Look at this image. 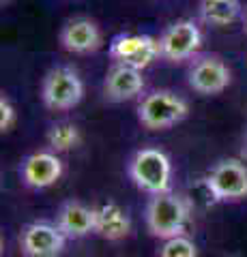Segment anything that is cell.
I'll return each instance as SVG.
<instances>
[{
  "instance_id": "1",
  "label": "cell",
  "mask_w": 247,
  "mask_h": 257,
  "mask_svg": "<svg viewBox=\"0 0 247 257\" xmlns=\"http://www.w3.org/2000/svg\"><path fill=\"white\" fill-rule=\"evenodd\" d=\"M146 227L155 238L170 240L177 236H185L189 225V204L179 193H159L153 195L146 204Z\"/></svg>"
},
{
  "instance_id": "6",
  "label": "cell",
  "mask_w": 247,
  "mask_h": 257,
  "mask_svg": "<svg viewBox=\"0 0 247 257\" xmlns=\"http://www.w3.org/2000/svg\"><path fill=\"white\" fill-rule=\"evenodd\" d=\"M67 236L56 223L33 221L20 234V251L24 257H60Z\"/></svg>"
},
{
  "instance_id": "7",
  "label": "cell",
  "mask_w": 247,
  "mask_h": 257,
  "mask_svg": "<svg viewBox=\"0 0 247 257\" xmlns=\"http://www.w3.org/2000/svg\"><path fill=\"white\" fill-rule=\"evenodd\" d=\"M110 56L118 64H127V67L142 71L161 56V52H159V39L150 35L123 32V35L114 37L112 43H110Z\"/></svg>"
},
{
  "instance_id": "5",
  "label": "cell",
  "mask_w": 247,
  "mask_h": 257,
  "mask_svg": "<svg viewBox=\"0 0 247 257\" xmlns=\"http://www.w3.org/2000/svg\"><path fill=\"white\" fill-rule=\"evenodd\" d=\"M204 187L213 202H241L247 197V165L238 159H224L206 174Z\"/></svg>"
},
{
  "instance_id": "11",
  "label": "cell",
  "mask_w": 247,
  "mask_h": 257,
  "mask_svg": "<svg viewBox=\"0 0 247 257\" xmlns=\"http://www.w3.org/2000/svg\"><path fill=\"white\" fill-rule=\"evenodd\" d=\"M144 90V77L142 71L127 67V64L114 62V67L108 71L106 82H103V94L112 103L131 101Z\"/></svg>"
},
{
  "instance_id": "3",
  "label": "cell",
  "mask_w": 247,
  "mask_h": 257,
  "mask_svg": "<svg viewBox=\"0 0 247 257\" xmlns=\"http://www.w3.org/2000/svg\"><path fill=\"white\" fill-rule=\"evenodd\" d=\"M84 96V82L77 71L67 64L54 67L41 82V101L47 109L67 111L73 109Z\"/></svg>"
},
{
  "instance_id": "15",
  "label": "cell",
  "mask_w": 247,
  "mask_h": 257,
  "mask_svg": "<svg viewBox=\"0 0 247 257\" xmlns=\"http://www.w3.org/2000/svg\"><path fill=\"white\" fill-rule=\"evenodd\" d=\"M241 15V3L238 0H202L200 18L209 26H228Z\"/></svg>"
},
{
  "instance_id": "21",
  "label": "cell",
  "mask_w": 247,
  "mask_h": 257,
  "mask_svg": "<svg viewBox=\"0 0 247 257\" xmlns=\"http://www.w3.org/2000/svg\"><path fill=\"white\" fill-rule=\"evenodd\" d=\"M5 3H9V0H3V5H5Z\"/></svg>"
},
{
  "instance_id": "18",
  "label": "cell",
  "mask_w": 247,
  "mask_h": 257,
  "mask_svg": "<svg viewBox=\"0 0 247 257\" xmlns=\"http://www.w3.org/2000/svg\"><path fill=\"white\" fill-rule=\"evenodd\" d=\"M18 122V111H15V105L11 103V99L7 94L0 96V131L7 133L11 131Z\"/></svg>"
},
{
  "instance_id": "13",
  "label": "cell",
  "mask_w": 247,
  "mask_h": 257,
  "mask_svg": "<svg viewBox=\"0 0 247 257\" xmlns=\"http://www.w3.org/2000/svg\"><path fill=\"white\" fill-rule=\"evenodd\" d=\"M56 225L67 236V240H77L95 234V208L77 202V199H69L58 208Z\"/></svg>"
},
{
  "instance_id": "17",
  "label": "cell",
  "mask_w": 247,
  "mask_h": 257,
  "mask_svg": "<svg viewBox=\"0 0 247 257\" xmlns=\"http://www.w3.org/2000/svg\"><path fill=\"white\" fill-rule=\"evenodd\" d=\"M157 257H198V248L191 238L177 236V238L163 240Z\"/></svg>"
},
{
  "instance_id": "10",
  "label": "cell",
  "mask_w": 247,
  "mask_h": 257,
  "mask_svg": "<svg viewBox=\"0 0 247 257\" xmlns=\"http://www.w3.org/2000/svg\"><path fill=\"white\" fill-rule=\"evenodd\" d=\"M22 182L30 189H47L62 176V161L52 150H37L22 161Z\"/></svg>"
},
{
  "instance_id": "2",
  "label": "cell",
  "mask_w": 247,
  "mask_h": 257,
  "mask_svg": "<svg viewBox=\"0 0 247 257\" xmlns=\"http://www.w3.org/2000/svg\"><path fill=\"white\" fill-rule=\"evenodd\" d=\"M129 178L140 191L150 197L168 193L172 182V163L168 155L159 148H140L129 161Z\"/></svg>"
},
{
  "instance_id": "12",
  "label": "cell",
  "mask_w": 247,
  "mask_h": 257,
  "mask_svg": "<svg viewBox=\"0 0 247 257\" xmlns=\"http://www.w3.org/2000/svg\"><path fill=\"white\" fill-rule=\"evenodd\" d=\"M60 45L71 54H91L101 47V30L89 18L69 20L60 30Z\"/></svg>"
},
{
  "instance_id": "20",
  "label": "cell",
  "mask_w": 247,
  "mask_h": 257,
  "mask_svg": "<svg viewBox=\"0 0 247 257\" xmlns=\"http://www.w3.org/2000/svg\"><path fill=\"white\" fill-rule=\"evenodd\" d=\"M245 28H247V11H245Z\"/></svg>"
},
{
  "instance_id": "14",
  "label": "cell",
  "mask_w": 247,
  "mask_h": 257,
  "mask_svg": "<svg viewBox=\"0 0 247 257\" xmlns=\"http://www.w3.org/2000/svg\"><path fill=\"white\" fill-rule=\"evenodd\" d=\"M95 234L106 240H123L131 234V216L121 204L103 202L95 206Z\"/></svg>"
},
{
  "instance_id": "8",
  "label": "cell",
  "mask_w": 247,
  "mask_h": 257,
  "mask_svg": "<svg viewBox=\"0 0 247 257\" xmlns=\"http://www.w3.org/2000/svg\"><path fill=\"white\" fill-rule=\"evenodd\" d=\"M202 45V32L194 20H179L170 24L159 37V52L161 58L170 62L191 58Z\"/></svg>"
},
{
  "instance_id": "9",
  "label": "cell",
  "mask_w": 247,
  "mask_h": 257,
  "mask_svg": "<svg viewBox=\"0 0 247 257\" xmlns=\"http://www.w3.org/2000/svg\"><path fill=\"white\" fill-rule=\"evenodd\" d=\"M230 73L228 64L217 58V56H200L191 62L189 73H187V82L191 86V90L204 96H213L224 92L230 86Z\"/></svg>"
},
{
  "instance_id": "4",
  "label": "cell",
  "mask_w": 247,
  "mask_h": 257,
  "mask_svg": "<svg viewBox=\"0 0 247 257\" xmlns=\"http://www.w3.org/2000/svg\"><path fill=\"white\" fill-rule=\"evenodd\" d=\"M187 111L189 105L181 94L172 90H155L140 101L138 120L150 131H163L185 120Z\"/></svg>"
},
{
  "instance_id": "19",
  "label": "cell",
  "mask_w": 247,
  "mask_h": 257,
  "mask_svg": "<svg viewBox=\"0 0 247 257\" xmlns=\"http://www.w3.org/2000/svg\"><path fill=\"white\" fill-rule=\"evenodd\" d=\"M224 257H243V255H224Z\"/></svg>"
},
{
  "instance_id": "16",
  "label": "cell",
  "mask_w": 247,
  "mask_h": 257,
  "mask_svg": "<svg viewBox=\"0 0 247 257\" xmlns=\"http://www.w3.org/2000/svg\"><path fill=\"white\" fill-rule=\"evenodd\" d=\"M79 128L73 122H56L47 131V146L52 152H69L79 146Z\"/></svg>"
}]
</instances>
